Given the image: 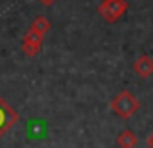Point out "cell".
<instances>
[{
    "instance_id": "obj_3",
    "label": "cell",
    "mask_w": 153,
    "mask_h": 148,
    "mask_svg": "<svg viewBox=\"0 0 153 148\" xmlns=\"http://www.w3.org/2000/svg\"><path fill=\"white\" fill-rule=\"evenodd\" d=\"M18 119H20L18 112H16L13 107H9V105L2 99V96H0V135H4Z\"/></svg>"
},
{
    "instance_id": "obj_2",
    "label": "cell",
    "mask_w": 153,
    "mask_h": 148,
    "mask_svg": "<svg viewBox=\"0 0 153 148\" xmlns=\"http://www.w3.org/2000/svg\"><path fill=\"white\" fill-rule=\"evenodd\" d=\"M126 9H128L126 0H103V2L99 4V7H97L99 15L110 24L117 22L126 13Z\"/></svg>"
},
{
    "instance_id": "obj_1",
    "label": "cell",
    "mask_w": 153,
    "mask_h": 148,
    "mask_svg": "<svg viewBox=\"0 0 153 148\" xmlns=\"http://www.w3.org/2000/svg\"><path fill=\"white\" fill-rule=\"evenodd\" d=\"M110 108L115 116H119L121 119H128L131 117L139 108L140 103L137 99L135 94H131L130 90H121L117 96H114V99L110 101Z\"/></svg>"
},
{
    "instance_id": "obj_8",
    "label": "cell",
    "mask_w": 153,
    "mask_h": 148,
    "mask_svg": "<svg viewBox=\"0 0 153 148\" xmlns=\"http://www.w3.org/2000/svg\"><path fill=\"white\" fill-rule=\"evenodd\" d=\"M54 2H56V0H40V4H42V6H45V7H51Z\"/></svg>"
},
{
    "instance_id": "obj_4",
    "label": "cell",
    "mask_w": 153,
    "mask_h": 148,
    "mask_svg": "<svg viewBox=\"0 0 153 148\" xmlns=\"http://www.w3.org/2000/svg\"><path fill=\"white\" fill-rule=\"evenodd\" d=\"M42 43H43V36L29 29V33H27V34L24 36V40H22V51H24L27 56L33 58V56H36V54L40 52Z\"/></svg>"
},
{
    "instance_id": "obj_5",
    "label": "cell",
    "mask_w": 153,
    "mask_h": 148,
    "mask_svg": "<svg viewBox=\"0 0 153 148\" xmlns=\"http://www.w3.org/2000/svg\"><path fill=\"white\" fill-rule=\"evenodd\" d=\"M133 70L139 74L140 78H149L153 74V58L148 54H142L135 60L133 63Z\"/></svg>"
},
{
    "instance_id": "obj_9",
    "label": "cell",
    "mask_w": 153,
    "mask_h": 148,
    "mask_svg": "<svg viewBox=\"0 0 153 148\" xmlns=\"http://www.w3.org/2000/svg\"><path fill=\"white\" fill-rule=\"evenodd\" d=\"M146 141H148V146H149V148H153V132L149 134V137H148Z\"/></svg>"
},
{
    "instance_id": "obj_7",
    "label": "cell",
    "mask_w": 153,
    "mask_h": 148,
    "mask_svg": "<svg viewBox=\"0 0 153 148\" xmlns=\"http://www.w3.org/2000/svg\"><path fill=\"white\" fill-rule=\"evenodd\" d=\"M51 22H49V18H45V16H36L34 18V22L31 24V31H34V33H38V34H42V36H45V33H49L51 31Z\"/></svg>"
},
{
    "instance_id": "obj_6",
    "label": "cell",
    "mask_w": 153,
    "mask_h": 148,
    "mask_svg": "<svg viewBox=\"0 0 153 148\" xmlns=\"http://www.w3.org/2000/svg\"><path fill=\"white\" fill-rule=\"evenodd\" d=\"M117 144L121 148H135L139 144V137L135 132L131 130H123L119 135H117Z\"/></svg>"
}]
</instances>
